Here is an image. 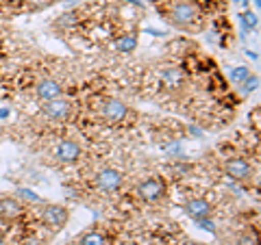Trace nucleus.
<instances>
[{
  "label": "nucleus",
  "mask_w": 261,
  "mask_h": 245,
  "mask_svg": "<svg viewBox=\"0 0 261 245\" xmlns=\"http://www.w3.org/2000/svg\"><path fill=\"white\" fill-rule=\"evenodd\" d=\"M166 18L174 28L185 33H196L202 28V13L192 0H174L172 5L163 11Z\"/></svg>",
  "instance_id": "1"
},
{
  "label": "nucleus",
  "mask_w": 261,
  "mask_h": 245,
  "mask_svg": "<svg viewBox=\"0 0 261 245\" xmlns=\"http://www.w3.org/2000/svg\"><path fill=\"white\" fill-rule=\"evenodd\" d=\"M39 219H42V224L50 232H59L68 226L70 210L61 206V204H44V206L39 208Z\"/></svg>",
  "instance_id": "2"
},
{
  "label": "nucleus",
  "mask_w": 261,
  "mask_h": 245,
  "mask_svg": "<svg viewBox=\"0 0 261 245\" xmlns=\"http://www.w3.org/2000/svg\"><path fill=\"white\" fill-rule=\"evenodd\" d=\"M166 182L161 180L159 176H152V178H146V180H142L140 185H137V195H140V200L148 202V204H154L166 198Z\"/></svg>",
  "instance_id": "3"
},
{
  "label": "nucleus",
  "mask_w": 261,
  "mask_h": 245,
  "mask_svg": "<svg viewBox=\"0 0 261 245\" xmlns=\"http://www.w3.org/2000/svg\"><path fill=\"white\" fill-rule=\"evenodd\" d=\"M100 117L107 124H120L128 117V107L118 98H105L100 104Z\"/></svg>",
  "instance_id": "4"
},
{
  "label": "nucleus",
  "mask_w": 261,
  "mask_h": 245,
  "mask_svg": "<svg viewBox=\"0 0 261 245\" xmlns=\"http://www.w3.org/2000/svg\"><path fill=\"white\" fill-rule=\"evenodd\" d=\"M96 187L105 193H116L122 189V182H124V176H122L120 169H113V167H105L96 174L94 178Z\"/></svg>",
  "instance_id": "5"
},
{
  "label": "nucleus",
  "mask_w": 261,
  "mask_h": 245,
  "mask_svg": "<svg viewBox=\"0 0 261 245\" xmlns=\"http://www.w3.org/2000/svg\"><path fill=\"white\" fill-rule=\"evenodd\" d=\"M224 171H226L228 178H233V180H238V182L250 180L252 174H255V169H252L250 163L246 159H240V157L226 159L224 161Z\"/></svg>",
  "instance_id": "6"
},
{
  "label": "nucleus",
  "mask_w": 261,
  "mask_h": 245,
  "mask_svg": "<svg viewBox=\"0 0 261 245\" xmlns=\"http://www.w3.org/2000/svg\"><path fill=\"white\" fill-rule=\"evenodd\" d=\"M42 113H44L48 119H53V121H63V119L70 117V113H72V102L65 100L63 96H61V98H55V100L44 102Z\"/></svg>",
  "instance_id": "7"
},
{
  "label": "nucleus",
  "mask_w": 261,
  "mask_h": 245,
  "mask_svg": "<svg viewBox=\"0 0 261 245\" xmlns=\"http://www.w3.org/2000/svg\"><path fill=\"white\" fill-rule=\"evenodd\" d=\"M81 154H83V148H81L76 141H72V139H65V141L57 143V148H55V159L63 163V165L76 163L81 159Z\"/></svg>",
  "instance_id": "8"
},
{
  "label": "nucleus",
  "mask_w": 261,
  "mask_h": 245,
  "mask_svg": "<svg viewBox=\"0 0 261 245\" xmlns=\"http://www.w3.org/2000/svg\"><path fill=\"white\" fill-rule=\"evenodd\" d=\"M24 204L18 198H11V195H0V219L3 222H15L24 215Z\"/></svg>",
  "instance_id": "9"
},
{
  "label": "nucleus",
  "mask_w": 261,
  "mask_h": 245,
  "mask_svg": "<svg viewBox=\"0 0 261 245\" xmlns=\"http://www.w3.org/2000/svg\"><path fill=\"white\" fill-rule=\"evenodd\" d=\"M183 210H185V215L187 217H192V219H209L211 215H214V208H211V204L207 200H202V198H192V200H187L183 204Z\"/></svg>",
  "instance_id": "10"
},
{
  "label": "nucleus",
  "mask_w": 261,
  "mask_h": 245,
  "mask_svg": "<svg viewBox=\"0 0 261 245\" xmlns=\"http://www.w3.org/2000/svg\"><path fill=\"white\" fill-rule=\"evenodd\" d=\"M35 96H37L42 102L55 100V98H61V96H63V87H61L59 80H55V78H44V80H39V83L35 85Z\"/></svg>",
  "instance_id": "11"
},
{
  "label": "nucleus",
  "mask_w": 261,
  "mask_h": 245,
  "mask_svg": "<svg viewBox=\"0 0 261 245\" xmlns=\"http://www.w3.org/2000/svg\"><path fill=\"white\" fill-rule=\"evenodd\" d=\"M159 76L163 80V85L168 89H172V91H176V89H181L185 85V74L181 68H163L159 72Z\"/></svg>",
  "instance_id": "12"
},
{
  "label": "nucleus",
  "mask_w": 261,
  "mask_h": 245,
  "mask_svg": "<svg viewBox=\"0 0 261 245\" xmlns=\"http://www.w3.org/2000/svg\"><path fill=\"white\" fill-rule=\"evenodd\" d=\"M113 48H116L118 52H122V54H130L137 48V35H135V33H124L122 37L116 39Z\"/></svg>",
  "instance_id": "13"
},
{
  "label": "nucleus",
  "mask_w": 261,
  "mask_h": 245,
  "mask_svg": "<svg viewBox=\"0 0 261 245\" xmlns=\"http://www.w3.org/2000/svg\"><path fill=\"white\" fill-rule=\"evenodd\" d=\"M76 245H107V239L100 230H87L85 234L79 236Z\"/></svg>",
  "instance_id": "14"
},
{
  "label": "nucleus",
  "mask_w": 261,
  "mask_h": 245,
  "mask_svg": "<svg viewBox=\"0 0 261 245\" xmlns=\"http://www.w3.org/2000/svg\"><path fill=\"white\" fill-rule=\"evenodd\" d=\"M240 20H242V24H244V28H248V30H255V28L259 26V20H257V15L252 13V11H244V13L240 15Z\"/></svg>",
  "instance_id": "15"
},
{
  "label": "nucleus",
  "mask_w": 261,
  "mask_h": 245,
  "mask_svg": "<svg viewBox=\"0 0 261 245\" xmlns=\"http://www.w3.org/2000/svg\"><path fill=\"white\" fill-rule=\"evenodd\" d=\"M235 245H259V236L255 232H242L235 239Z\"/></svg>",
  "instance_id": "16"
},
{
  "label": "nucleus",
  "mask_w": 261,
  "mask_h": 245,
  "mask_svg": "<svg viewBox=\"0 0 261 245\" xmlns=\"http://www.w3.org/2000/svg\"><path fill=\"white\" fill-rule=\"evenodd\" d=\"M55 0H27V9L29 11H44L48 7H53Z\"/></svg>",
  "instance_id": "17"
},
{
  "label": "nucleus",
  "mask_w": 261,
  "mask_h": 245,
  "mask_svg": "<svg viewBox=\"0 0 261 245\" xmlns=\"http://www.w3.org/2000/svg\"><path fill=\"white\" fill-rule=\"evenodd\" d=\"M248 76H250V70L244 68V65H242V68H235V70L231 72V78L235 80V83H244V80H246Z\"/></svg>",
  "instance_id": "18"
},
{
  "label": "nucleus",
  "mask_w": 261,
  "mask_h": 245,
  "mask_svg": "<svg viewBox=\"0 0 261 245\" xmlns=\"http://www.w3.org/2000/svg\"><path fill=\"white\" fill-rule=\"evenodd\" d=\"M257 85H259V78L250 74V76L242 83V91H244V94H250V91H255V89H257Z\"/></svg>",
  "instance_id": "19"
},
{
  "label": "nucleus",
  "mask_w": 261,
  "mask_h": 245,
  "mask_svg": "<svg viewBox=\"0 0 261 245\" xmlns=\"http://www.w3.org/2000/svg\"><path fill=\"white\" fill-rule=\"evenodd\" d=\"M196 224H198V228H205V230H214V224H211L209 222V219H198V222H196Z\"/></svg>",
  "instance_id": "20"
},
{
  "label": "nucleus",
  "mask_w": 261,
  "mask_h": 245,
  "mask_svg": "<svg viewBox=\"0 0 261 245\" xmlns=\"http://www.w3.org/2000/svg\"><path fill=\"white\" fill-rule=\"evenodd\" d=\"M0 245H7V241H5V236L0 234Z\"/></svg>",
  "instance_id": "21"
},
{
  "label": "nucleus",
  "mask_w": 261,
  "mask_h": 245,
  "mask_svg": "<svg viewBox=\"0 0 261 245\" xmlns=\"http://www.w3.org/2000/svg\"><path fill=\"white\" fill-rule=\"evenodd\" d=\"M238 3H240V5H248V0H238Z\"/></svg>",
  "instance_id": "22"
},
{
  "label": "nucleus",
  "mask_w": 261,
  "mask_h": 245,
  "mask_svg": "<svg viewBox=\"0 0 261 245\" xmlns=\"http://www.w3.org/2000/svg\"><path fill=\"white\" fill-rule=\"evenodd\" d=\"M150 3H161V0H150Z\"/></svg>",
  "instance_id": "23"
}]
</instances>
